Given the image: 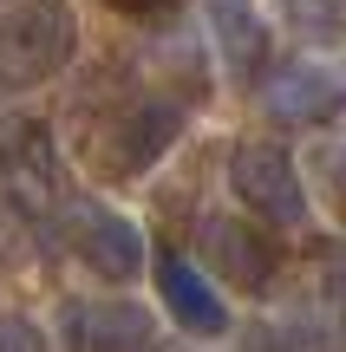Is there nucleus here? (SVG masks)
<instances>
[{
	"mask_svg": "<svg viewBox=\"0 0 346 352\" xmlns=\"http://www.w3.org/2000/svg\"><path fill=\"white\" fill-rule=\"evenodd\" d=\"M235 352H301L294 340H288V333H274V327H248L242 333V346Z\"/></svg>",
	"mask_w": 346,
	"mask_h": 352,
	"instance_id": "15",
	"label": "nucleus"
},
{
	"mask_svg": "<svg viewBox=\"0 0 346 352\" xmlns=\"http://www.w3.org/2000/svg\"><path fill=\"white\" fill-rule=\"evenodd\" d=\"M209 26H216L222 59L261 85V65H268V26H261V13L248 0H209Z\"/></svg>",
	"mask_w": 346,
	"mask_h": 352,
	"instance_id": "10",
	"label": "nucleus"
},
{
	"mask_svg": "<svg viewBox=\"0 0 346 352\" xmlns=\"http://www.w3.org/2000/svg\"><path fill=\"white\" fill-rule=\"evenodd\" d=\"M321 294H327V314L346 327V241L321 248Z\"/></svg>",
	"mask_w": 346,
	"mask_h": 352,
	"instance_id": "13",
	"label": "nucleus"
},
{
	"mask_svg": "<svg viewBox=\"0 0 346 352\" xmlns=\"http://www.w3.org/2000/svg\"><path fill=\"white\" fill-rule=\"evenodd\" d=\"M196 261L235 294H268L281 280V248H274L268 222H248V215H203L196 222Z\"/></svg>",
	"mask_w": 346,
	"mask_h": 352,
	"instance_id": "5",
	"label": "nucleus"
},
{
	"mask_svg": "<svg viewBox=\"0 0 346 352\" xmlns=\"http://www.w3.org/2000/svg\"><path fill=\"white\" fill-rule=\"evenodd\" d=\"M314 176H321L327 209L346 222V144H321V151H314Z\"/></svg>",
	"mask_w": 346,
	"mask_h": 352,
	"instance_id": "12",
	"label": "nucleus"
},
{
	"mask_svg": "<svg viewBox=\"0 0 346 352\" xmlns=\"http://www.w3.org/2000/svg\"><path fill=\"white\" fill-rule=\"evenodd\" d=\"M105 7L125 20H157V13H170V0H105Z\"/></svg>",
	"mask_w": 346,
	"mask_h": 352,
	"instance_id": "16",
	"label": "nucleus"
},
{
	"mask_svg": "<svg viewBox=\"0 0 346 352\" xmlns=\"http://www.w3.org/2000/svg\"><path fill=\"white\" fill-rule=\"evenodd\" d=\"M281 26L301 39V46H334L346 39V0H274Z\"/></svg>",
	"mask_w": 346,
	"mask_h": 352,
	"instance_id": "11",
	"label": "nucleus"
},
{
	"mask_svg": "<svg viewBox=\"0 0 346 352\" xmlns=\"http://www.w3.org/2000/svg\"><path fill=\"white\" fill-rule=\"evenodd\" d=\"M157 352H183V346H157Z\"/></svg>",
	"mask_w": 346,
	"mask_h": 352,
	"instance_id": "17",
	"label": "nucleus"
},
{
	"mask_svg": "<svg viewBox=\"0 0 346 352\" xmlns=\"http://www.w3.org/2000/svg\"><path fill=\"white\" fill-rule=\"evenodd\" d=\"M229 189L268 228H301L307 222V183H301L294 157L281 144H268V138H242L229 151Z\"/></svg>",
	"mask_w": 346,
	"mask_h": 352,
	"instance_id": "4",
	"label": "nucleus"
},
{
	"mask_svg": "<svg viewBox=\"0 0 346 352\" xmlns=\"http://www.w3.org/2000/svg\"><path fill=\"white\" fill-rule=\"evenodd\" d=\"M151 267H157V300H164V314L177 320L183 333H196V340H222V333H229V307H222V294L209 287V274L190 254L157 248Z\"/></svg>",
	"mask_w": 346,
	"mask_h": 352,
	"instance_id": "9",
	"label": "nucleus"
},
{
	"mask_svg": "<svg viewBox=\"0 0 346 352\" xmlns=\"http://www.w3.org/2000/svg\"><path fill=\"white\" fill-rule=\"evenodd\" d=\"M78 59L72 0H13L0 13V91H39Z\"/></svg>",
	"mask_w": 346,
	"mask_h": 352,
	"instance_id": "1",
	"label": "nucleus"
},
{
	"mask_svg": "<svg viewBox=\"0 0 346 352\" xmlns=\"http://www.w3.org/2000/svg\"><path fill=\"white\" fill-rule=\"evenodd\" d=\"M65 248L98 280H111V287H125V280H138L144 267H151V248H144L138 222L118 215V209H98V202H78V209L65 215Z\"/></svg>",
	"mask_w": 346,
	"mask_h": 352,
	"instance_id": "6",
	"label": "nucleus"
},
{
	"mask_svg": "<svg viewBox=\"0 0 346 352\" xmlns=\"http://www.w3.org/2000/svg\"><path fill=\"white\" fill-rule=\"evenodd\" d=\"M177 138H183V104L164 98V91H151V98L118 104V111L105 118V131L91 138V151H98V170L105 176L131 183V176H144V170L164 164Z\"/></svg>",
	"mask_w": 346,
	"mask_h": 352,
	"instance_id": "3",
	"label": "nucleus"
},
{
	"mask_svg": "<svg viewBox=\"0 0 346 352\" xmlns=\"http://www.w3.org/2000/svg\"><path fill=\"white\" fill-rule=\"evenodd\" d=\"M255 98H261V111H268L274 124H288V131L334 124V118L346 111V85L327 72V65H314V59H288V65H274V72L255 85Z\"/></svg>",
	"mask_w": 346,
	"mask_h": 352,
	"instance_id": "7",
	"label": "nucleus"
},
{
	"mask_svg": "<svg viewBox=\"0 0 346 352\" xmlns=\"http://www.w3.org/2000/svg\"><path fill=\"white\" fill-rule=\"evenodd\" d=\"M59 340L65 352H157V314L138 300H65Z\"/></svg>",
	"mask_w": 346,
	"mask_h": 352,
	"instance_id": "8",
	"label": "nucleus"
},
{
	"mask_svg": "<svg viewBox=\"0 0 346 352\" xmlns=\"http://www.w3.org/2000/svg\"><path fill=\"white\" fill-rule=\"evenodd\" d=\"M0 196L26 222H65L78 209L65 157L39 118H0Z\"/></svg>",
	"mask_w": 346,
	"mask_h": 352,
	"instance_id": "2",
	"label": "nucleus"
},
{
	"mask_svg": "<svg viewBox=\"0 0 346 352\" xmlns=\"http://www.w3.org/2000/svg\"><path fill=\"white\" fill-rule=\"evenodd\" d=\"M0 352H52V340H46V333H39L26 314L0 307Z\"/></svg>",
	"mask_w": 346,
	"mask_h": 352,
	"instance_id": "14",
	"label": "nucleus"
}]
</instances>
